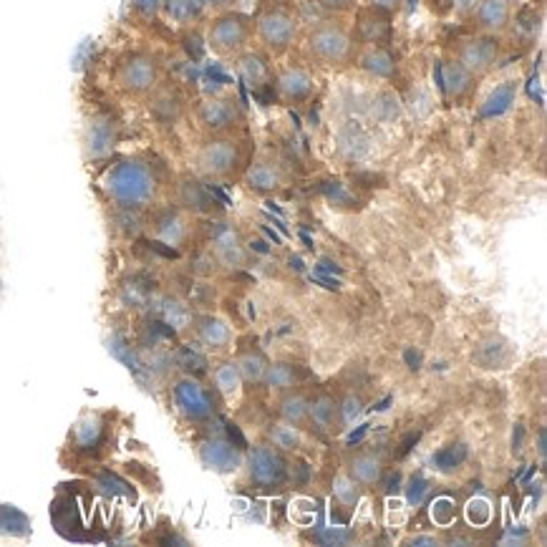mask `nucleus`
Segmentation results:
<instances>
[{
	"instance_id": "nucleus-32",
	"label": "nucleus",
	"mask_w": 547,
	"mask_h": 547,
	"mask_svg": "<svg viewBox=\"0 0 547 547\" xmlns=\"http://www.w3.org/2000/svg\"><path fill=\"white\" fill-rule=\"evenodd\" d=\"M240 386H242V376L240 371H237L235 361L220 363V366L215 369V389L220 391L225 399H232V396L240 394Z\"/></svg>"
},
{
	"instance_id": "nucleus-15",
	"label": "nucleus",
	"mask_w": 547,
	"mask_h": 547,
	"mask_svg": "<svg viewBox=\"0 0 547 547\" xmlns=\"http://www.w3.org/2000/svg\"><path fill=\"white\" fill-rule=\"evenodd\" d=\"M278 94L288 104H303L316 94V81L306 69H285L278 76Z\"/></svg>"
},
{
	"instance_id": "nucleus-24",
	"label": "nucleus",
	"mask_w": 547,
	"mask_h": 547,
	"mask_svg": "<svg viewBox=\"0 0 547 547\" xmlns=\"http://www.w3.org/2000/svg\"><path fill=\"white\" fill-rule=\"evenodd\" d=\"M300 379H303V371H300V366H295V363H273L270 366L268 363V371H265V379L263 384H268L270 389H293V386L300 384Z\"/></svg>"
},
{
	"instance_id": "nucleus-6",
	"label": "nucleus",
	"mask_w": 547,
	"mask_h": 547,
	"mask_svg": "<svg viewBox=\"0 0 547 547\" xmlns=\"http://www.w3.org/2000/svg\"><path fill=\"white\" fill-rule=\"evenodd\" d=\"M245 462H248L250 482L260 490H280L288 482V462L280 454V449L255 447L250 449Z\"/></svg>"
},
{
	"instance_id": "nucleus-50",
	"label": "nucleus",
	"mask_w": 547,
	"mask_h": 547,
	"mask_svg": "<svg viewBox=\"0 0 547 547\" xmlns=\"http://www.w3.org/2000/svg\"><path fill=\"white\" fill-rule=\"evenodd\" d=\"M371 8H381L386 13H396L401 6H404V0H366Z\"/></svg>"
},
{
	"instance_id": "nucleus-12",
	"label": "nucleus",
	"mask_w": 547,
	"mask_h": 547,
	"mask_svg": "<svg viewBox=\"0 0 547 547\" xmlns=\"http://www.w3.org/2000/svg\"><path fill=\"white\" fill-rule=\"evenodd\" d=\"M356 31L371 46H386L394 36V28H391V13L381 11V8H361L356 18Z\"/></svg>"
},
{
	"instance_id": "nucleus-19",
	"label": "nucleus",
	"mask_w": 547,
	"mask_h": 547,
	"mask_svg": "<svg viewBox=\"0 0 547 547\" xmlns=\"http://www.w3.org/2000/svg\"><path fill=\"white\" fill-rule=\"evenodd\" d=\"M477 76L469 74L459 61H447L442 66V89L449 99H464L472 91Z\"/></svg>"
},
{
	"instance_id": "nucleus-35",
	"label": "nucleus",
	"mask_w": 547,
	"mask_h": 547,
	"mask_svg": "<svg viewBox=\"0 0 547 547\" xmlns=\"http://www.w3.org/2000/svg\"><path fill=\"white\" fill-rule=\"evenodd\" d=\"M361 490L363 487L351 477V474H338V477L333 479V495H336V500L341 502L343 507H356L358 502H361Z\"/></svg>"
},
{
	"instance_id": "nucleus-9",
	"label": "nucleus",
	"mask_w": 547,
	"mask_h": 547,
	"mask_svg": "<svg viewBox=\"0 0 547 547\" xmlns=\"http://www.w3.org/2000/svg\"><path fill=\"white\" fill-rule=\"evenodd\" d=\"M497 58H500V41L495 36H474L459 46L457 61L472 76H484L495 69Z\"/></svg>"
},
{
	"instance_id": "nucleus-20",
	"label": "nucleus",
	"mask_w": 547,
	"mask_h": 547,
	"mask_svg": "<svg viewBox=\"0 0 547 547\" xmlns=\"http://www.w3.org/2000/svg\"><path fill=\"white\" fill-rule=\"evenodd\" d=\"M361 69L374 79H394L396 76V58L386 46H371L361 56Z\"/></svg>"
},
{
	"instance_id": "nucleus-7",
	"label": "nucleus",
	"mask_w": 547,
	"mask_h": 547,
	"mask_svg": "<svg viewBox=\"0 0 547 547\" xmlns=\"http://www.w3.org/2000/svg\"><path fill=\"white\" fill-rule=\"evenodd\" d=\"M172 404L187 421H210L215 416V404L205 386L192 376L179 379L172 386Z\"/></svg>"
},
{
	"instance_id": "nucleus-10",
	"label": "nucleus",
	"mask_w": 547,
	"mask_h": 547,
	"mask_svg": "<svg viewBox=\"0 0 547 547\" xmlns=\"http://www.w3.org/2000/svg\"><path fill=\"white\" fill-rule=\"evenodd\" d=\"M200 462L202 467L210 469V472L232 474L245 464V454H242V449L237 447L235 442H230V439L212 437L200 444Z\"/></svg>"
},
{
	"instance_id": "nucleus-1",
	"label": "nucleus",
	"mask_w": 547,
	"mask_h": 547,
	"mask_svg": "<svg viewBox=\"0 0 547 547\" xmlns=\"http://www.w3.org/2000/svg\"><path fill=\"white\" fill-rule=\"evenodd\" d=\"M101 185L119 210H142L157 195V177L142 159H121L111 164Z\"/></svg>"
},
{
	"instance_id": "nucleus-16",
	"label": "nucleus",
	"mask_w": 547,
	"mask_h": 547,
	"mask_svg": "<svg viewBox=\"0 0 547 547\" xmlns=\"http://www.w3.org/2000/svg\"><path fill=\"white\" fill-rule=\"evenodd\" d=\"M116 144V127L114 121L106 119V116H96L89 121V129H86V152L89 157L99 159L114 149Z\"/></svg>"
},
{
	"instance_id": "nucleus-43",
	"label": "nucleus",
	"mask_w": 547,
	"mask_h": 547,
	"mask_svg": "<svg viewBox=\"0 0 547 547\" xmlns=\"http://www.w3.org/2000/svg\"><path fill=\"white\" fill-rule=\"evenodd\" d=\"M490 517H492V507H490V502L482 500V497H477V500H472L467 505V520L472 522L474 527L487 525V522H490Z\"/></svg>"
},
{
	"instance_id": "nucleus-18",
	"label": "nucleus",
	"mask_w": 547,
	"mask_h": 547,
	"mask_svg": "<svg viewBox=\"0 0 547 547\" xmlns=\"http://www.w3.org/2000/svg\"><path fill=\"white\" fill-rule=\"evenodd\" d=\"M245 182H248V187L253 192L268 195V192H275L280 185H283V172H280L278 164L260 159V162H255L253 167L248 169Z\"/></svg>"
},
{
	"instance_id": "nucleus-52",
	"label": "nucleus",
	"mask_w": 547,
	"mask_h": 547,
	"mask_svg": "<svg viewBox=\"0 0 547 547\" xmlns=\"http://www.w3.org/2000/svg\"><path fill=\"white\" fill-rule=\"evenodd\" d=\"M545 437H547V429L545 427L537 429V457H540V462H545V457H547Z\"/></svg>"
},
{
	"instance_id": "nucleus-3",
	"label": "nucleus",
	"mask_w": 547,
	"mask_h": 547,
	"mask_svg": "<svg viewBox=\"0 0 547 547\" xmlns=\"http://www.w3.org/2000/svg\"><path fill=\"white\" fill-rule=\"evenodd\" d=\"M306 51L323 66H346L353 58V36L341 23H318L308 33Z\"/></svg>"
},
{
	"instance_id": "nucleus-8",
	"label": "nucleus",
	"mask_w": 547,
	"mask_h": 547,
	"mask_svg": "<svg viewBox=\"0 0 547 547\" xmlns=\"http://www.w3.org/2000/svg\"><path fill=\"white\" fill-rule=\"evenodd\" d=\"M197 167L207 177H230L240 167V147L232 139H210L197 152Z\"/></svg>"
},
{
	"instance_id": "nucleus-2",
	"label": "nucleus",
	"mask_w": 547,
	"mask_h": 547,
	"mask_svg": "<svg viewBox=\"0 0 547 547\" xmlns=\"http://www.w3.org/2000/svg\"><path fill=\"white\" fill-rule=\"evenodd\" d=\"M159 61L147 51H129L119 58L114 69V81L124 94L147 96L159 86Z\"/></svg>"
},
{
	"instance_id": "nucleus-25",
	"label": "nucleus",
	"mask_w": 547,
	"mask_h": 547,
	"mask_svg": "<svg viewBox=\"0 0 547 547\" xmlns=\"http://www.w3.org/2000/svg\"><path fill=\"white\" fill-rule=\"evenodd\" d=\"M237 371H240L242 381L250 384H263L265 371H268V358L260 351H242L235 361Z\"/></svg>"
},
{
	"instance_id": "nucleus-44",
	"label": "nucleus",
	"mask_w": 547,
	"mask_h": 547,
	"mask_svg": "<svg viewBox=\"0 0 547 547\" xmlns=\"http://www.w3.org/2000/svg\"><path fill=\"white\" fill-rule=\"evenodd\" d=\"M361 411H363L361 396L348 394L346 399L338 404V421H343V424H351L353 419H358V414H361Z\"/></svg>"
},
{
	"instance_id": "nucleus-30",
	"label": "nucleus",
	"mask_w": 547,
	"mask_h": 547,
	"mask_svg": "<svg viewBox=\"0 0 547 547\" xmlns=\"http://www.w3.org/2000/svg\"><path fill=\"white\" fill-rule=\"evenodd\" d=\"M94 484L109 497H129V500H134L132 484L127 479H121L116 472H111V469H99L94 474Z\"/></svg>"
},
{
	"instance_id": "nucleus-14",
	"label": "nucleus",
	"mask_w": 547,
	"mask_h": 547,
	"mask_svg": "<svg viewBox=\"0 0 547 547\" xmlns=\"http://www.w3.org/2000/svg\"><path fill=\"white\" fill-rule=\"evenodd\" d=\"M477 28L487 36H497L505 31L512 21V0H479L477 11Z\"/></svg>"
},
{
	"instance_id": "nucleus-23",
	"label": "nucleus",
	"mask_w": 547,
	"mask_h": 547,
	"mask_svg": "<svg viewBox=\"0 0 547 547\" xmlns=\"http://www.w3.org/2000/svg\"><path fill=\"white\" fill-rule=\"evenodd\" d=\"M215 258L227 268H240L245 263V250L235 230H220L215 235Z\"/></svg>"
},
{
	"instance_id": "nucleus-41",
	"label": "nucleus",
	"mask_w": 547,
	"mask_h": 547,
	"mask_svg": "<svg viewBox=\"0 0 547 547\" xmlns=\"http://www.w3.org/2000/svg\"><path fill=\"white\" fill-rule=\"evenodd\" d=\"M406 502H409L411 507H419L421 502H424V497L429 495V479L424 477V474H414V477L406 482Z\"/></svg>"
},
{
	"instance_id": "nucleus-39",
	"label": "nucleus",
	"mask_w": 547,
	"mask_h": 547,
	"mask_svg": "<svg viewBox=\"0 0 547 547\" xmlns=\"http://www.w3.org/2000/svg\"><path fill=\"white\" fill-rule=\"evenodd\" d=\"M177 363H179V366H182V369H185L190 376H197V374H202V371H205L207 358H205V353L197 351L195 346H185V348H182V351H179Z\"/></svg>"
},
{
	"instance_id": "nucleus-40",
	"label": "nucleus",
	"mask_w": 547,
	"mask_h": 547,
	"mask_svg": "<svg viewBox=\"0 0 547 547\" xmlns=\"http://www.w3.org/2000/svg\"><path fill=\"white\" fill-rule=\"evenodd\" d=\"M313 540L321 542V545L328 547H341V545H351L353 540H356V535H353L351 530H343V527H323L321 532H316L313 535Z\"/></svg>"
},
{
	"instance_id": "nucleus-47",
	"label": "nucleus",
	"mask_w": 547,
	"mask_h": 547,
	"mask_svg": "<svg viewBox=\"0 0 547 547\" xmlns=\"http://www.w3.org/2000/svg\"><path fill=\"white\" fill-rule=\"evenodd\" d=\"M129 3H132L134 11H137L139 16H144V18L159 16V13H162V8H164V0H129Z\"/></svg>"
},
{
	"instance_id": "nucleus-13",
	"label": "nucleus",
	"mask_w": 547,
	"mask_h": 547,
	"mask_svg": "<svg viewBox=\"0 0 547 547\" xmlns=\"http://www.w3.org/2000/svg\"><path fill=\"white\" fill-rule=\"evenodd\" d=\"M71 444L81 454H96L106 444V421L101 414H86L74 427Z\"/></svg>"
},
{
	"instance_id": "nucleus-11",
	"label": "nucleus",
	"mask_w": 547,
	"mask_h": 547,
	"mask_svg": "<svg viewBox=\"0 0 547 547\" xmlns=\"http://www.w3.org/2000/svg\"><path fill=\"white\" fill-rule=\"evenodd\" d=\"M197 121L210 134H225L240 127L242 111L235 99H207L197 109Z\"/></svg>"
},
{
	"instance_id": "nucleus-27",
	"label": "nucleus",
	"mask_w": 547,
	"mask_h": 547,
	"mask_svg": "<svg viewBox=\"0 0 547 547\" xmlns=\"http://www.w3.org/2000/svg\"><path fill=\"white\" fill-rule=\"evenodd\" d=\"M308 419H311L321 432H328V429H333V424L338 421V401L326 394L318 396L313 404H308Z\"/></svg>"
},
{
	"instance_id": "nucleus-22",
	"label": "nucleus",
	"mask_w": 547,
	"mask_h": 547,
	"mask_svg": "<svg viewBox=\"0 0 547 547\" xmlns=\"http://www.w3.org/2000/svg\"><path fill=\"white\" fill-rule=\"evenodd\" d=\"M197 336H200V343L210 351H222V348L230 346L232 331L222 318L217 316H205L197 326Z\"/></svg>"
},
{
	"instance_id": "nucleus-46",
	"label": "nucleus",
	"mask_w": 547,
	"mask_h": 547,
	"mask_svg": "<svg viewBox=\"0 0 547 547\" xmlns=\"http://www.w3.org/2000/svg\"><path fill=\"white\" fill-rule=\"evenodd\" d=\"M432 517H434V522H437V525L447 527L449 522L454 520V502L449 500V497H439V500H434Z\"/></svg>"
},
{
	"instance_id": "nucleus-31",
	"label": "nucleus",
	"mask_w": 547,
	"mask_h": 547,
	"mask_svg": "<svg viewBox=\"0 0 547 547\" xmlns=\"http://www.w3.org/2000/svg\"><path fill=\"white\" fill-rule=\"evenodd\" d=\"M308 404L311 401L306 399L303 394H298V391H290V394H285L283 399H280V419L290 421V424H303V421H308Z\"/></svg>"
},
{
	"instance_id": "nucleus-26",
	"label": "nucleus",
	"mask_w": 547,
	"mask_h": 547,
	"mask_svg": "<svg viewBox=\"0 0 547 547\" xmlns=\"http://www.w3.org/2000/svg\"><path fill=\"white\" fill-rule=\"evenodd\" d=\"M162 11L167 13L169 21L187 26V23H195L205 13V3L202 0H164Z\"/></svg>"
},
{
	"instance_id": "nucleus-28",
	"label": "nucleus",
	"mask_w": 547,
	"mask_h": 547,
	"mask_svg": "<svg viewBox=\"0 0 547 547\" xmlns=\"http://www.w3.org/2000/svg\"><path fill=\"white\" fill-rule=\"evenodd\" d=\"M0 535L28 537L31 535V520L26 512L13 505H0Z\"/></svg>"
},
{
	"instance_id": "nucleus-33",
	"label": "nucleus",
	"mask_w": 547,
	"mask_h": 547,
	"mask_svg": "<svg viewBox=\"0 0 547 547\" xmlns=\"http://www.w3.org/2000/svg\"><path fill=\"white\" fill-rule=\"evenodd\" d=\"M154 104L152 111L162 121H174L179 114H182V99L177 96V91L169 89H154Z\"/></svg>"
},
{
	"instance_id": "nucleus-38",
	"label": "nucleus",
	"mask_w": 547,
	"mask_h": 547,
	"mask_svg": "<svg viewBox=\"0 0 547 547\" xmlns=\"http://www.w3.org/2000/svg\"><path fill=\"white\" fill-rule=\"evenodd\" d=\"M157 230H159V237H162L164 242H169V245H179V242L185 240V235H187V225L179 215L162 217L157 225Z\"/></svg>"
},
{
	"instance_id": "nucleus-5",
	"label": "nucleus",
	"mask_w": 547,
	"mask_h": 547,
	"mask_svg": "<svg viewBox=\"0 0 547 547\" xmlns=\"http://www.w3.org/2000/svg\"><path fill=\"white\" fill-rule=\"evenodd\" d=\"M255 31H258V38L265 46V51L273 53V56H283L295 41L298 18L293 16V11H288V8L283 6L268 8V11L260 13V18L255 21Z\"/></svg>"
},
{
	"instance_id": "nucleus-49",
	"label": "nucleus",
	"mask_w": 547,
	"mask_h": 547,
	"mask_svg": "<svg viewBox=\"0 0 547 547\" xmlns=\"http://www.w3.org/2000/svg\"><path fill=\"white\" fill-rule=\"evenodd\" d=\"M477 6H479V0H452L454 13H457V16H462V18L474 16Z\"/></svg>"
},
{
	"instance_id": "nucleus-36",
	"label": "nucleus",
	"mask_w": 547,
	"mask_h": 547,
	"mask_svg": "<svg viewBox=\"0 0 547 547\" xmlns=\"http://www.w3.org/2000/svg\"><path fill=\"white\" fill-rule=\"evenodd\" d=\"M159 313H162L164 326L174 328V331H182V328H187V323H190V311H187V306L177 303V300H164Z\"/></svg>"
},
{
	"instance_id": "nucleus-29",
	"label": "nucleus",
	"mask_w": 547,
	"mask_h": 547,
	"mask_svg": "<svg viewBox=\"0 0 547 547\" xmlns=\"http://www.w3.org/2000/svg\"><path fill=\"white\" fill-rule=\"evenodd\" d=\"M268 437L270 444H273L275 449H280V452H295V449L303 444V434H300L298 427L290 424V421H278V424H273Z\"/></svg>"
},
{
	"instance_id": "nucleus-34",
	"label": "nucleus",
	"mask_w": 547,
	"mask_h": 547,
	"mask_svg": "<svg viewBox=\"0 0 547 547\" xmlns=\"http://www.w3.org/2000/svg\"><path fill=\"white\" fill-rule=\"evenodd\" d=\"M182 205H187L195 212H207L212 210L215 200H210L205 185H200L195 179H185V182H182Z\"/></svg>"
},
{
	"instance_id": "nucleus-51",
	"label": "nucleus",
	"mask_w": 547,
	"mask_h": 547,
	"mask_svg": "<svg viewBox=\"0 0 547 547\" xmlns=\"http://www.w3.org/2000/svg\"><path fill=\"white\" fill-rule=\"evenodd\" d=\"M406 545H439V537H434V535H414V537H409V540H406Z\"/></svg>"
},
{
	"instance_id": "nucleus-48",
	"label": "nucleus",
	"mask_w": 547,
	"mask_h": 547,
	"mask_svg": "<svg viewBox=\"0 0 547 547\" xmlns=\"http://www.w3.org/2000/svg\"><path fill=\"white\" fill-rule=\"evenodd\" d=\"M318 3L331 13H351L358 8V0H318Z\"/></svg>"
},
{
	"instance_id": "nucleus-53",
	"label": "nucleus",
	"mask_w": 547,
	"mask_h": 547,
	"mask_svg": "<svg viewBox=\"0 0 547 547\" xmlns=\"http://www.w3.org/2000/svg\"><path fill=\"white\" fill-rule=\"evenodd\" d=\"M205 3V8H227V6H235L237 0H202Z\"/></svg>"
},
{
	"instance_id": "nucleus-17",
	"label": "nucleus",
	"mask_w": 547,
	"mask_h": 547,
	"mask_svg": "<svg viewBox=\"0 0 547 547\" xmlns=\"http://www.w3.org/2000/svg\"><path fill=\"white\" fill-rule=\"evenodd\" d=\"M348 474H351L361 487H374V484H379L381 477H384V462L371 452L353 454V457L348 459Z\"/></svg>"
},
{
	"instance_id": "nucleus-37",
	"label": "nucleus",
	"mask_w": 547,
	"mask_h": 547,
	"mask_svg": "<svg viewBox=\"0 0 547 547\" xmlns=\"http://www.w3.org/2000/svg\"><path fill=\"white\" fill-rule=\"evenodd\" d=\"M464 459H467V447L464 444H452V447H444L442 452L434 454V467L439 472H454Z\"/></svg>"
},
{
	"instance_id": "nucleus-42",
	"label": "nucleus",
	"mask_w": 547,
	"mask_h": 547,
	"mask_svg": "<svg viewBox=\"0 0 547 547\" xmlns=\"http://www.w3.org/2000/svg\"><path fill=\"white\" fill-rule=\"evenodd\" d=\"M374 116L381 121H391L399 116V99L394 94H379L374 101Z\"/></svg>"
},
{
	"instance_id": "nucleus-21",
	"label": "nucleus",
	"mask_w": 547,
	"mask_h": 547,
	"mask_svg": "<svg viewBox=\"0 0 547 547\" xmlns=\"http://www.w3.org/2000/svg\"><path fill=\"white\" fill-rule=\"evenodd\" d=\"M515 99H517V84L515 81H505V84L497 86V89L482 101V106H479V119L487 121V119H497V116L507 114V111L512 109V104H515Z\"/></svg>"
},
{
	"instance_id": "nucleus-54",
	"label": "nucleus",
	"mask_w": 547,
	"mask_h": 547,
	"mask_svg": "<svg viewBox=\"0 0 547 547\" xmlns=\"http://www.w3.org/2000/svg\"><path fill=\"white\" fill-rule=\"evenodd\" d=\"M515 439H512V444H515V447H512V452H515V454H520V444H522V424H517V427H515Z\"/></svg>"
},
{
	"instance_id": "nucleus-45",
	"label": "nucleus",
	"mask_w": 547,
	"mask_h": 547,
	"mask_svg": "<svg viewBox=\"0 0 547 547\" xmlns=\"http://www.w3.org/2000/svg\"><path fill=\"white\" fill-rule=\"evenodd\" d=\"M240 71H242V76H245V81H250V86H258L260 81H263V76H265L263 61H260V58H255V56L245 58V61H242V66H240Z\"/></svg>"
},
{
	"instance_id": "nucleus-4",
	"label": "nucleus",
	"mask_w": 547,
	"mask_h": 547,
	"mask_svg": "<svg viewBox=\"0 0 547 547\" xmlns=\"http://www.w3.org/2000/svg\"><path fill=\"white\" fill-rule=\"evenodd\" d=\"M255 21L248 13H222L212 21L210 31H207V46L217 53V56H232L240 53L253 38Z\"/></svg>"
}]
</instances>
